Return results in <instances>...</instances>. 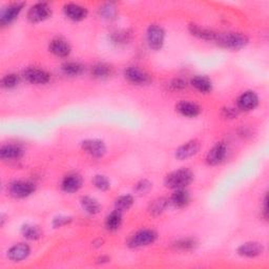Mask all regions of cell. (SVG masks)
Wrapping results in <instances>:
<instances>
[{"label": "cell", "instance_id": "cell-1", "mask_svg": "<svg viewBox=\"0 0 269 269\" xmlns=\"http://www.w3.org/2000/svg\"><path fill=\"white\" fill-rule=\"evenodd\" d=\"M194 181V172L188 168H181L168 174L164 184L170 189H181L187 187Z\"/></svg>", "mask_w": 269, "mask_h": 269}, {"label": "cell", "instance_id": "cell-2", "mask_svg": "<svg viewBox=\"0 0 269 269\" xmlns=\"http://www.w3.org/2000/svg\"><path fill=\"white\" fill-rule=\"evenodd\" d=\"M216 42L225 49L238 51L248 44V38L242 33H218Z\"/></svg>", "mask_w": 269, "mask_h": 269}, {"label": "cell", "instance_id": "cell-3", "mask_svg": "<svg viewBox=\"0 0 269 269\" xmlns=\"http://www.w3.org/2000/svg\"><path fill=\"white\" fill-rule=\"evenodd\" d=\"M157 233L152 229H141L129 240V246L132 248H138L152 244L157 240Z\"/></svg>", "mask_w": 269, "mask_h": 269}, {"label": "cell", "instance_id": "cell-4", "mask_svg": "<svg viewBox=\"0 0 269 269\" xmlns=\"http://www.w3.org/2000/svg\"><path fill=\"white\" fill-rule=\"evenodd\" d=\"M35 189L36 187L33 182L18 180L8 185V194L16 199H22L31 196Z\"/></svg>", "mask_w": 269, "mask_h": 269}, {"label": "cell", "instance_id": "cell-5", "mask_svg": "<svg viewBox=\"0 0 269 269\" xmlns=\"http://www.w3.org/2000/svg\"><path fill=\"white\" fill-rule=\"evenodd\" d=\"M52 16V9L44 2H38L34 4L27 12V19L32 23L42 22Z\"/></svg>", "mask_w": 269, "mask_h": 269}, {"label": "cell", "instance_id": "cell-6", "mask_svg": "<svg viewBox=\"0 0 269 269\" xmlns=\"http://www.w3.org/2000/svg\"><path fill=\"white\" fill-rule=\"evenodd\" d=\"M147 43L150 49L158 51L162 49L163 44H164L165 39V32L160 25L152 24L147 28Z\"/></svg>", "mask_w": 269, "mask_h": 269}, {"label": "cell", "instance_id": "cell-7", "mask_svg": "<svg viewBox=\"0 0 269 269\" xmlns=\"http://www.w3.org/2000/svg\"><path fill=\"white\" fill-rule=\"evenodd\" d=\"M82 149L94 158H102L107 152V146L103 141L98 139H88L81 143Z\"/></svg>", "mask_w": 269, "mask_h": 269}, {"label": "cell", "instance_id": "cell-8", "mask_svg": "<svg viewBox=\"0 0 269 269\" xmlns=\"http://www.w3.org/2000/svg\"><path fill=\"white\" fill-rule=\"evenodd\" d=\"M227 155V146L223 142L217 143L206 155V163L208 165L216 166L222 163Z\"/></svg>", "mask_w": 269, "mask_h": 269}, {"label": "cell", "instance_id": "cell-9", "mask_svg": "<svg viewBox=\"0 0 269 269\" xmlns=\"http://www.w3.org/2000/svg\"><path fill=\"white\" fill-rule=\"evenodd\" d=\"M23 76L27 82L38 85L46 84L51 80V76L49 73L41 69H36V67H30V69L25 70Z\"/></svg>", "mask_w": 269, "mask_h": 269}, {"label": "cell", "instance_id": "cell-10", "mask_svg": "<svg viewBox=\"0 0 269 269\" xmlns=\"http://www.w3.org/2000/svg\"><path fill=\"white\" fill-rule=\"evenodd\" d=\"M126 78L133 84L144 85L150 82V77L147 73L138 69L136 66H130L124 72Z\"/></svg>", "mask_w": 269, "mask_h": 269}, {"label": "cell", "instance_id": "cell-11", "mask_svg": "<svg viewBox=\"0 0 269 269\" xmlns=\"http://www.w3.org/2000/svg\"><path fill=\"white\" fill-rule=\"evenodd\" d=\"M23 6H24L23 2H15L12 4H8L2 11L1 15H0V23L2 25L12 23L18 17V15L20 14Z\"/></svg>", "mask_w": 269, "mask_h": 269}, {"label": "cell", "instance_id": "cell-12", "mask_svg": "<svg viewBox=\"0 0 269 269\" xmlns=\"http://www.w3.org/2000/svg\"><path fill=\"white\" fill-rule=\"evenodd\" d=\"M237 104H238L239 110L245 111V112L253 111L258 107L259 97L255 92L248 91V92H245L241 96H240Z\"/></svg>", "mask_w": 269, "mask_h": 269}, {"label": "cell", "instance_id": "cell-13", "mask_svg": "<svg viewBox=\"0 0 269 269\" xmlns=\"http://www.w3.org/2000/svg\"><path fill=\"white\" fill-rule=\"evenodd\" d=\"M200 150V142L197 140H191L186 142L183 145H181L176 150V158L178 160H186L197 155Z\"/></svg>", "mask_w": 269, "mask_h": 269}, {"label": "cell", "instance_id": "cell-14", "mask_svg": "<svg viewBox=\"0 0 269 269\" xmlns=\"http://www.w3.org/2000/svg\"><path fill=\"white\" fill-rule=\"evenodd\" d=\"M31 254V248L25 243H19L8 249L7 257L13 262H21Z\"/></svg>", "mask_w": 269, "mask_h": 269}, {"label": "cell", "instance_id": "cell-15", "mask_svg": "<svg viewBox=\"0 0 269 269\" xmlns=\"http://www.w3.org/2000/svg\"><path fill=\"white\" fill-rule=\"evenodd\" d=\"M237 252L241 257L256 258L263 254L264 246L259 242H247L239 246Z\"/></svg>", "mask_w": 269, "mask_h": 269}, {"label": "cell", "instance_id": "cell-16", "mask_svg": "<svg viewBox=\"0 0 269 269\" xmlns=\"http://www.w3.org/2000/svg\"><path fill=\"white\" fill-rule=\"evenodd\" d=\"M63 11L65 16L73 21H81L88 16V9L76 3L65 4Z\"/></svg>", "mask_w": 269, "mask_h": 269}, {"label": "cell", "instance_id": "cell-17", "mask_svg": "<svg viewBox=\"0 0 269 269\" xmlns=\"http://www.w3.org/2000/svg\"><path fill=\"white\" fill-rule=\"evenodd\" d=\"M82 186V178L78 174H69L66 175L62 182L61 188L67 194H72L78 191Z\"/></svg>", "mask_w": 269, "mask_h": 269}, {"label": "cell", "instance_id": "cell-18", "mask_svg": "<svg viewBox=\"0 0 269 269\" xmlns=\"http://www.w3.org/2000/svg\"><path fill=\"white\" fill-rule=\"evenodd\" d=\"M23 156V149L16 144H6L0 148V158L3 161H17Z\"/></svg>", "mask_w": 269, "mask_h": 269}, {"label": "cell", "instance_id": "cell-19", "mask_svg": "<svg viewBox=\"0 0 269 269\" xmlns=\"http://www.w3.org/2000/svg\"><path fill=\"white\" fill-rule=\"evenodd\" d=\"M188 28L190 34L198 37L199 39H203L207 41H216L217 39L218 33L214 32L213 30H209V28L200 26L198 24H190Z\"/></svg>", "mask_w": 269, "mask_h": 269}, {"label": "cell", "instance_id": "cell-20", "mask_svg": "<svg viewBox=\"0 0 269 269\" xmlns=\"http://www.w3.org/2000/svg\"><path fill=\"white\" fill-rule=\"evenodd\" d=\"M50 52L57 57H67L71 53V46L61 38H56L50 43Z\"/></svg>", "mask_w": 269, "mask_h": 269}, {"label": "cell", "instance_id": "cell-21", "mask_svg": "<svg viewBox=\"0 0 269 269\" xmlns=\"http://www.w3.org/2000/svg\"><path fill=\"white\" fill-rule=\"evenodd\" d=\"M176 110L184 117L195 118L200 114V108L196 103L189 101H181L176 105Z\"/></svg>", "mask_w": 269, "mask_h": 269}, {"label": "cell", "instance_id": "cell-22", "mask_svg": "<svg viewBox=\"0 0 269 269\" xmlns=\"http://www.w3.org/2000/svg\"><path fill=\"white\" fill-rule=\"evenodd\" d=\"M169 202L177 208L185 207L188 204V202H189L188 191L185 190V188L175 189V191L172 193V195L170 197Z\"/></svg>", "mask_w": 269, "mask_h": 269}, {"label": "cell", "instance_id": "cell-23", "mask_svg": "<svg viewBox=\"0 0 269 269\" xmlns=\"http://www.w3.org/2000/svg\"><path fill=\"white\" fill-rule=\"evenodd\" d=\"M105 227H107L108 230H111V232H114V230H117L120 228L122 224V213L117 209H115L114 211L105 218Z\"/></svg>", "mask_w": 269, "mask_h": 269}, {"label": "cell", "instance_id": "cell-24", "mask_svg": "<svg viewBox=\"0 0 269 269\" xmlns=\"http://www.w3.org/2000/svg\"><path fill=\"white\" fill-rule=\"evenodd\" d=\"M80 203L85 213H88L90 215H97L101 209L99 202L92 197L88 196L82 197L80 200Z\"/></svg>", "mask_w": 269, "mask_h": 269}, {"label": "cell", "instance_id": "cell-25", "mask_svg": "<svg viewBox=\"0 0 269 269\" xmlns=\"http://www.w3.org/2000/svg\"><path fill=\"white\" fill-rule=\"evenodd\" d=\"M190 83L196 90H198L201 93L206 94L213 90V84H211V81L205 76H196L191 79Z\"/></svg>", "mask_w": 269, "mask_h": 269}, {"label": "cell", "instance_id": "cell-26", "mask_svg": "<svg viewBox=\"0 0 269 269\" xmlns=\"http://www.w3.org/2000/svg\"><path fill=\"white\" fill-rule=\"evenodd\" d=\"M92 74L95 78L105 79L113 74V67L107 63H97L93 66Z\"/></svg>", "mask_w": 269, "mask_h": 269}, {"label": "cell", "instance_id": "cell-27", "mask_svg": "<svg viewBox=\"0 0 269 269\" xmlns=\"http://www.w3.org/2000/svg\"><path fill=\"white\" fill-rule=\"evenodd\" d=\"M172 246H174L176 251L190 252V251H194V249H196V247L198 246V242H197V240H195L193 238H185V239L178 240L177 242L172 244Z\"/></svg>", "mask_w": 269, "mask_h": 269}, {"label": "cell", "instance_id": "cell-28", "mask_svg": "<svg viewBox=\"0 0 269 269\" xmlns=\"http://www.w3.org/2000/svg\"><path fill=\"white\" fill-rule=\"evenodd\" d=\"M21 235L27 240H38L42 236L39 226L33 224H25L21 227Z\"/></svg>", "mask_w": 269, "mask_h": 269}, {"label": "cell", "instance_id": "cell-29", "mask_svg": "<svg viewBox=\"0 0 269 269\" xmlns=\"http://www.w3.org/2000/svg\"><path fill=\"white\" fill-rule=\"evenodd\" d=\"M168 200L165 198H158L156 200H153L151 203L149 204L148 210L149 214L152 216H159L161 215L163 211L165 210V208L168 205Z\"/></svg>", "mask_w": 269, "mask_h": 269}, {"label": "cell", "instance_id": "cell-30", "mask_svg": "<svg viewBox=\"0 0 269 269\" xmlns=\"http://www.w3.org/2000/svg\"><path fill=\"white\" fill-rule=\"evenodd\" d=\"M134 204V198L131 195H126V196H121L116 199L115 201V209H117L121 213L123 211L129 210Z\"/></svg>", "mask_w": 269, "mask_h": 269}, {"label": "cell", "instance_id": "cell-31", "mask_svg": "<svg viewBox=\"0 0 269 269\" xmlns=\"http://www.w3.org/2000/svg\"><path fill=\"white\" fill-rule=\"evenodd\" d=\"M62 72L70 77H76L82 74L83 66L77 62H66L62 65Z\"/></svg>", "mask_w": 269, "mask_h": 269}, {"label": "cell", "instance_id": "cell-32", "mask_svg": "<svg viewBox=\"0 0 269 269\" xmlns=\"http://www.w3.org/2000/svg\"><path fill=\"white\" fill-rule=\"evenodd\" d=\"M18 83L19 77L16 74H7L1 80V85L4 89H13L18 85Z\"/></svg>", "mask_w": 269, "mask_h": 269}, {"label": "cell", "instance_id": "cell-33", "mask_svg": "<svg viewBox=\"0 0 269 269\" xmlns=\"http://www.w3.org/2000/svg\"><path fill=\"white\" fill-rule=\"evenodd\" d=\"M93 183L98 189L103 190V191L110 189V187H111V183H110L109 179L105 176H103V175H96L94 177Z\"/></svg>", "mask_w": 269, "mask_h": 269}, {"label": "cell", "instance_id": "cell-34", "mask_svg": "<svg viewBox=\"0 0 269 269\" xmlns=\"http://www.w3.org/2000/svg\"><path fill=\"white\" fill-rule=\"evenodd\" d=\"M151 186L152 185H151V183L149 181L142 180V181L138 182V183L136 184V186H134V190H136L137 193L140 194V195H144V194L148 193V191L151 188Z\"/></svg>", "mask_w": 269, "mask_h": 269}, {"label": "cell", "instance_id": "cell-35", "mask_svg": "<svg viewBox=\"0 0 269 269\" xmlns=\"http://www.w3.org/2000/svg\"><path fill=\"white\" fill-rule=\"evenodd\" d=\"M100 14L104 18H113L115 15H116V7L111 3L105 4L102 7H100Z\"/></svg>", "mask_w": 269, "mask_h": 269}, {"label": "cell", "instance_id": "cell-36", "mask_svg": "<svg viewBox=\"0 0 269 269\" xmlns=\"http://www.w3.org/2000/svg\"><path fill=\"white\" fill-rule=\"evenodd\" d=\"M72 222V218L71 217H63V216H60V217H57L53 220V226L55 228H59V227H62L66 224H69Z\"/></svg>", "mask_w": 269, "mask_h": 269}, {"label": "cell", "instance_id": "cell-37", "mask_svg": "<svg viewBox=\"0 0 269 269\" xmlns=\"http://www.w3.org/2000/svg\"><path fill=\"white\" fill-rule=\"evenodd\" d=\"M169 88L171 91H181L186 88V82L182 79H174L169 83Z\"/></svg>", "mask_w": 269, "mask_h": 269}, {"label": "cell", "instance_id": "cell-38", "mask_svg": "<svg viewBox=\"0 0 269 269\" xmlns=\"http://www.w3.org/2000/svg\"><path fill=\"white\" fill-rule=\"evenodd\" d=\"M237 115H238V112H237L235 109L227 108V109H224V110H223V116H224L225 118L233 119V118L237 117Z\"/></svg>", "mask_w": 269, "mask_h": 269}, {"label": "cell", "instance_id": "cell-39", "mask_svg": "<svg viewBox=\"0 0 269 269\" xmlns=\"http://www.w3.org/2000/svg\"><path fill=\"white\" fill-rule=\"evenodd\" d=\"M128 36H129V35H128V33H126V32H123V33L119 32V33L114 34L115 42H117V41H119V42H124L126 40H128Z\"/></svg>", "mask_w": 269, "mask_h": 269}, {"label": "cell", "instance_id": "cell-40", "mask_svg": "<svg viewBox=\"0 0 269 269\" xmlns=\"http://www.w3.org/2000/svg\"><path fill=\"white\" fill-rule=\"evenodd\" d=\"M267 195L265 196L264 198V201H263V216L265 218H267V215H268V210H267Z\"/></svg>", "mask_w": 269, "mask_h": 269}]
</instances>
